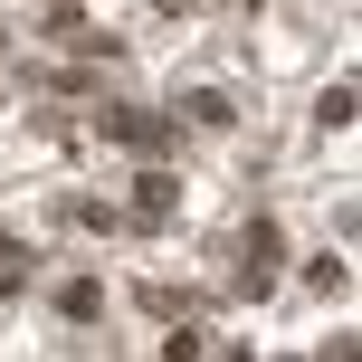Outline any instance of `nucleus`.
<instances>
[{
    "label": "nucleus",
    "mask_w": 362,
    "mask_h": 362,
    "mask_svg": "<svg viewBox=\"0 0 362 362\" xmlns=\"http://www.w3.org/2000/svg\"><path fill=\"white\" fill-rule=\"evenodd\" d=\"M267 276H276V229L257 219V229H248V286H267Z\"/></svg>",
    "instance_id": "obj_1"
},
{
    "label": "nucleus",
    "mask_w": 362,
    "mask_h": 362,
    "mask_svg": "<svg viewBox=\"0 0 362 362\" xmlns=\"http://www.w3.org/2000/svg\"><path fill=\"white\" fill-rule=\"evenodd\" d=\"M315 115H325V124H353V76H334V86H325V105H315Z\"/></svg>",
    "instance_id": "obj_2"
}]
</instances>
